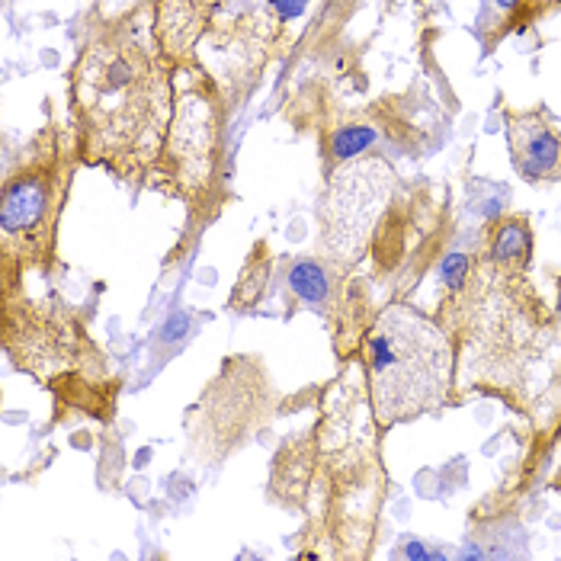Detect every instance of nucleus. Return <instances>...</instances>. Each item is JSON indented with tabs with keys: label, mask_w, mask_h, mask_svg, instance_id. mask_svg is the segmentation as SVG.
<instances>
[{
	"label": "nucleus",
	"mask_w": 561,
	"mask_h": 561,
	"mask_svg": "<svg viewBox=\"0 0 561 561\" xmlns=\"http://www.w3.org/2000/svg\"><path fill=\"white\" fill-rule=\"evenodd\" d=\"M394 183L398 176L391 164L376 154L353 158L331 173L321 206V228L324 244L334 257L344 263L363 260L394 193Z\"/></svg>",
	"instance_id": "5"
},
{
	"label": "nucleus",
	"mask_w": 561,
	"mask_h": 561,
	"mask_svg": "<svg viewBox=\"0 0 561 561\" xmlns=\"http://www.w3.org/2000/svg\"><path fill=\"white\" fill-rule=\"evenodd\" d=\"M511 164L526 183L561 180V129L542 110H504Z\"/></svg>",
	"instance_id": "6"
},
{
	"label": "nucleus",
	"mask_w": 561,
	"mask_h": 561,
	"mask_svg": "<svg viewBox=\"0 0 561 561\" xmlns=\"http://www.w3.org/2000/svg\"><path fill=\"white\" fill-rule=\"evenodd\" d=\"M559 318H561V279H559Z\"/></svg>",
	"instance_id": "14"
},
{
	"label": "nucleus",
	"mask_w": 561,
	"mask_h": 561,
	"mask_svg": "<svg viewBox=\"0 0 561 561\" xmlns=\"http://www.w3.org/2000/svg\"><path fill=\"white\" fill-rule=\"evenodd\" d=\"M68 186V158L48 123L30 141L0 193V241L7 263H43L51 254L55 218Z\"/></svg>",
	"instance_id": "3"
},
{
	"label": "nucleus",
	"mask_w": 561,
	"mask_h": 561,
	"mask_svg": "<svg viewBox=\"0 0 561 561\" xmlns=\"http://www.w3.org/2000/svg\"><path fill=\"white\" fill-rule=\"evenodd\" d=\"M533 254H536V238H533V225L526 216H504L488 228L484 257L504 276L514 279L519 273H526L533 263Z\"/></svg>",
	"instance_id": "7"
},
{
	"label": "nucleus",
	"mask_w": 561,
	"mask_h": 561,
	"mask_svg": "<svg viewBox=\"0 0 561 561\" xmlns=\"http://www.w3.org/2000/svg\"><path fill=\"white\" fill-rule=\"evenodd\" d=\"M497 10H504V13H511V20H519L523 16V0H491ZM514 30V26H511Z\"/></svg>",
	"instance_id": "13"
},
{
	"label": "nucleus",
	"mask_w": 561,
	"mask_h": 561,
	"mask_svg": "<svg viewBox=\"0 0 561 561\" xmlns=\"http://www.w3.org/2000/svg\"><path fill=\"white\" fill-rule=\"evenodd\" d=\"M439 273H443V283L449 289H459L466 283V273H469V257L466 254H449V257L443 260Z\"/></svg>",
	"instance_id": "11"
},
{
	"label": "nucleus",
	"mask_w": 561,
	"mask_h": 561,
	"mask_svg": "<svg viewBox=\"0 0 561 561\" xmlns=\"http://www.w3.org/2000/svg\"><path fill=\"white\" fill-rule=\"evenodd\" d=\"M552 10H561V0H523V16H546Z\"/></svg>",
	"instance_id": "12"
},
{
	"label": "nucleus",
	"mask_w": 561,
	"mask_h": 561,
	"mask_svg": "<svg viewBox=\"0 0 561 561\" xmlns=\"http://www.w3.org/2000/svg\"><path fill=\"white\" fill-rule=\"evenodd\" d=\"M363 3L366 0H324L321 3V13L314 20V39H321V43L324 39H334Z\"/></svg>",
	"instance_id": "9"
},
{
	"label": "nucleus",
	"mask_w": 561,
	"mask_h": 561,
	"mask_svg": "<svg viewBox=\"0 0 561 561\" xmlns=\"http://www.w3.org/2000/svg\"><path fill=\"white\" fill-rule=\"evenodd\" d=\"M376 421L394 427L439 411L453 386V344L446 331L411 305H389L363 344Z\"/></svg>",
	"instance_id": "2"
},
{
	"label": "nucleus",
	"mask_w": 561,
	"mask_h": 561,
	"mask_svg": "<svg viewBox=\"0 0 561 561\" xmlns=\"http://www.w3.org/2000/svg\"><path fill=\"white\" fill-rule=\"evenodd\" d=\"M176 106V68L129 20L90 33L68 71L75 148L87 164L151 180Z\"/></svg>",
	"instance_id": "1"
},
{
	"label": "nucleus",
	"mask_w": 561,
	"mask_h": 561,
	"mask_svg": "<svg viewBox=\"0 0 561 561\" xmlns=\"http://www.w3.org/2000/svg\"><path fill=\"white\" fill-rule=\"evenodd\" d=\"M225 123V93L209 71L196 65L176 68V106L161 164L151 180H168L180 193H203L221 164Z\"/></svg>",
	"instance_id": "4"
},
{
	"label": "nucleus",
	"mask_w": 561,
	"mask_h": 561,
	"mask_svg": "<svg viewBox=\"0 0 561 561\" xmlns=\"http://www.w3.org/2000/svg\"><path fill=\"white\" fill-rule=\"evenodd\" d=\"M289 289H293L302 302L318 305L328 299L331 283H328V273H324L321 263H314V260H299V263L289 270Z\"/></svg>",
	"instance_id": "8"
},
{
	"label": "nucleus",
	"mask_w": 561,
	"mask_h": 561,
	"mask_svg": "<svg viewBox=\"0 0 561 561\" xmlns=\"http://www.w3.org/2000/svg\"><path fill=\"white\" fill-rule=\"evenodd\" d=\"M376 141V129L369 126H344L331 138V158L334 161H353L356 154H366V148Z\"/></svg>",
	"instance_id": "10"
}]
</instances>
